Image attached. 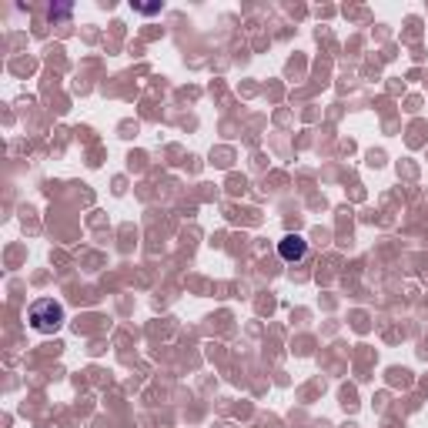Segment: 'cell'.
<instances>
[{
	"label": "cell",
	"instance_id": "7a4b0ae2",
	"mask_svg": "<svg viewBox=\"0 0 428 428\" xmlns=\"http://www.w3.org/2000/svg\"><path fill=\"white\" fill-rule=\"evenodd\" d=\"M278 255L288 261V264H294V261H301L308 255V241L301 234H285V238L278 241Z\"/></svg>",
	"mask_w": 428,
	"mask_h": 428
},
{
	"label": "cell",
	"instance_id": "6da1fadb",
	"mask_svg": "<svg viewBox=\"0 0 428 428\" xmlns=\"http://www.w3.org/2000/svg\"><path fill=\"white\" fill-rule=\"evenodd\" d=\"M27 321H31L34 331L54 335V331H61V324H64V305L54 301V298H37L31 305V311H27Z\"/></svg>",
	"mask_w": 428,
	"mask_h": 428
},
{
	"label": "cell",
	"instance_id": "3957f363",
	"mask_svg": "<svg viewBox=\"0 0 428 428\" xmlns=\"http://www.w3.org/2000/svg\"><path fill=\"white\" fill-rule=\"evenodd\" d=\"M71 14V7H50V20H54V17H67Z\"/></svg>",
	"mask_w": 428,
	"mask_h": 428
}]
</instances>
